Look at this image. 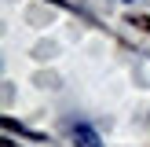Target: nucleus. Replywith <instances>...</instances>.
<instances>
[{
    "mask_svg": "<svg viewBox=\"0 0 150 147\" xmlns=\"http://www.w3.org/2000/svg\"><path fill=\"white\" fill-rule=\"evenodd\" d=\"M73 143H77V147H106L92 125H73Z\"/></svg>",
    "mask_w": 150,
    "mask_h": 147,
    "instance_id": "1",
    "label": "nucleus"
},
{
    "mask_svg": "<svg viewBox=\"0 0 150 147\" xmlns=\"http://www.w3.org/2000/svg\"><path fill=\"white\" fill-rule=\"evenodd\" d=\"M128 26H143V29H150V15H132Z\"/></svg>",
    "mask_w": 150,
    "mask_h": 147,
    "instance_id": "2",
    "label": "nucleus"
}]
</instances>
